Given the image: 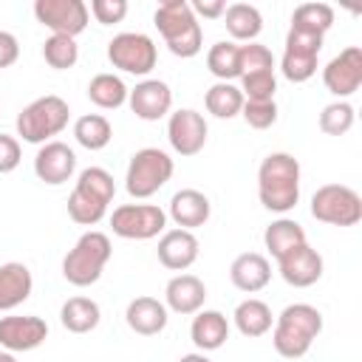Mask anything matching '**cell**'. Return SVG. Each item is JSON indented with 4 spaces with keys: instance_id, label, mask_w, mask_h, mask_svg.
<instances>
[{
    "instance_id": "cell-1",
    "label": "cell",
    "mask_w": 362,
    "mask_h": 362,
    "mask_svg": "<svg viewBox=\"0 0 362 362\" xmlns=\"http://www.w3.org/2000/svg\"><path fill=\"white\" fill-rule=\"evenodd\" d=\"M257 198L269 212L286 215L300 201V161L291 153H269L257 167Z\"/></svg>"
},
{
    "instance_id": "cell-2",
    "label": "cell",
    "mask_w": 362,
    "mask_h": 362,
    "mask_svg": "<svg viewBox=\"0 0 362 362\" xmlns=\"http://www.w3.org/2000/svg\"><path fill=\"white\" fill-rule=\"evenodd\" d=\"M322 334V314L308 303L286 305L272 325V345L286 359H300L311 351L314 339Z\"/></svg>"
},
{
    "instance_id": "cell-3",
    "label": "cell",
    "mask_w": 362,
    "mask_h": 362,
    "mask_svg": "<svg viewBox=\"0 0 362 362\" xmlns=\"http://www.w3.org/2000/svg\"><path fill=\"white\" fill-rule=\"evenodd\" d=\"M153 23H156L164 45L170 48V54H175L181 59H189V57L201 54L204 31H201V23L192 14L187 0H164V3H158L156 14H153Z\"/></svg>"
},
{
    "instance_id": "cell-4",
    "label": "cell",
    "mask_w": 362,
    "mask_h": 362,
    "mask_svg": "<svg viewBox=\"0 0 362 362\" xmlns=\"http://www.w3.org/2000/svg\"><path fill=\"white\" fill-rule=\"evenodd\" d=\"M110 255H113L110 238L99 229H88L62 257V277L76 288H88L102 277Z\"/></svg>"
},
{
    "instance_id": "cell-5",
    "label": "cell",
    "mask_w": 362,
    "mask_h": 362,
    "mask_svg": "<svg viewBox=\"0 0 362 362\" xmlns=\"http://www.w3.org/2000/svg\"><path fill=\"white\" fill-rule=\"evenodd\" d=\"M71 119V107L62 96L57 93H45L34 102H28L20 113H17V136L28 144H45L54 141V136H59L68 127Z\"/></svg>"
},
{
    "instance_id": "cell-6",
    "label": "cell",
    "mask_w": 362,
    "mask_h": 362,
    "mask_svg": "<svg viewBox=\"0 0 362 362\" xmlns=\"http://www.w3.org/2000/svg\"><path fill=\"white\" fill-rule=\"evenodd\" d=\"M175 173V164L170 158V153L158 150V147H141L130 156L127 173H124V189L130 198H150L156 195Z\"/></svg>"
},
{
    "instance_id": "cell-7",
    "label": "cell",
    "mask_w": 362,
    "mask_h": 362,
    "mask_svg": "<svg viewBox=\"0 0 362 362\" xmlns=\"http://www.w3.org/2000/svg\"><path fill=\"white\" fill-rule=\"evenodd\" d=\"M311 215L328 226H356L362 221V198L354 187L322 184L311 195Z\"/></svg>"
},
{
    "instance_id": "cell-8",
    "label": "cell",
    "mask_w": 362,
    "mask_h": 362,
    "mask_svg": "<svg viewBox=\"0 0 362 362\" xmlns=\"http://www.w3.org/2000/svg\"><path fill=\"white\" fill-rule=\"evenodd\" d=\"M107 59L113 68L133 74V76H147L156 62H158V48L153 37L141 31H122L107 42Z\"/></svg>"
},
{
    "instance_id": "cell-9",
    "label": "cell",
    "mask_w": 362,
    "mask_h": 362,
    "mask_svg": "<svg viewBox=\"0 0 362 362\" xmlns=\"http://www.w3.org/2000/svg\"><path fill=\"white\" fill-rule=\"evenodd\" d=\"M110 229L124 240H150L167 229V212L158 204H122L110 215Z\"/></svg>"
},
{
    "instance_id": "cell-10",
    "label": "cell",
    "mask_w": 362,
    "mask_h": 362,
    "mask_svg": "<svg viewBox=\"0 0 362 362\" xmlns=\"http://www.w3.org/2000/svg\"><path fill=\"white\" fill-rule=\"evenodd\" d=\"M322 51V37L303 31V28H288L286 34V48L280 57V74L288 82H308L317 74V57Z\"/></svg>"
},
{
    "instance_id": "cell-11",
    "label": "cell",
    "mask_w": 362,
    "mask_h": 362,
    "mask_svg": "<svg viewBox=\"0 0 362 362\" xmlns=\"http://www.w3.org/2000/svg\"><path fill=\"white\" fill-rule=\"evenodd\" d=\"M34 17L51 34H62V37H74V40L90 23V11H88L85 0H37Z\"/></svg>"
},
{
    "instance_id": "cell-12",
    "label": "cell",
    "mask_w": 362,
    "mask_h": 362,
    "mask_svg": "<svg viewBox=\"0 0 362 362\" xmlns=\"http://www.w3.org/2000/svg\"><path fill=\"white\" fill-rule=\"evenodd\" d=\"M206 133H209V127H206L204 113H198L192 107H181L167 116V141L181 158L198 156L206 144Z\"/></svg>"
},
{
    "instance_id": "cell-13",
    "label": "cell",
    "mask_w": 362,
    "mask_h": 362,
    "mask_svg": "<svg viewBox=\"0 0 362 362\" xmlns=\"http://www.w3.org/2000/svg\"><path fill=\"white\" fill-rule=\"evenodd\" d=\"M322 85L331 96L348 99L362 88V48L348 45L342 48L325 68H322Z\"/></svg>"
},
{
    "instance_id": "cell-14",
    "label": "cell",
    "mask_w": 362,
    "mask_h": 362,
    "mask_svg": "<svg viewBox=\"0 0 362 362\" xmlns=\"http://www.w3.org/2000/svg\"><path fill=\"white\" fill-rule=\"evenodd\" d=\"M48 339V322L37 314L0 317V348L8 354H25Z\"/></svg>"
},
{
    "instance_id": "cell-15",
    "label": "cell",
    "mask_w": 362,
    "mask_h": 362,
    "mask_svg": "<svg viewBox=\"0 0 362 362\" xmlns=\"http://www.w3.org/2000/svg\"><path fill=\"white\" fill-rule=\"evenodd\" d=\"M127 105L141 122H158L173 110V90L164 79H141L127 93Z\"/></svg>"
},
{
    "instance_id": "cell-16",
    "label": "cell",
    "mask_w": 362,
    "mask_h": 362,
    "mask_svg": "<svg viewBox=\"0 0 362 362\" xmlns=\"http://www.w3.org/2000/svg\"><path fill=\"white\" fill-rule=\"evenodd\" d=\"M76 173V153L65 144V141H45L40 144L37 156H34V175L42 184L59 187L65 181H71V175Z\"/></svg>"
},
{
    "instance_id": "cell-17",
    "label": "cell",
    "mask_w": 362,
    "mask_h": 362,
    "mask_svg": "<svg viewBox=\"0 0 362 362\" xmlns=\"http://www.w3.org/2000/svg\"><path fill=\"white\" fill-rule=\"evenodd\" d=\"M198 252H201V243L195 238V232L189 229H164L161 238H158V263L170 272H187L195 260H198Z\"/></svg>"
},
{
    "instance_id": "cell-18",
    "label": "cell",
    "mask_w": 362,
    "mask_h": 362,
    "mask_svg": "<svg viewBox=\"0 0 362 362\" xmlns=\"http://www.w3.org/2000/svg\"><path fill=\"white\" fill-rule=\"evenodd\" d=\"M322 269H325L322 255H320L317 249H311L308 243L291 249L288 255H283V257L277 260L280 277H283L288 286H294V288H308V286H314V283L322 277Z\"/></svg>"
},
{
    "instance_id": "cell-19",
    "label": "cell",
    "mask_w": 362,
    "mask_h": 362,
    "mask_svg": "<svg viewBox=\"0 0 362 362\" xmlns=\"http://www.w3.org/2000/svg\"><path fill=\"white\" fill-rule=\"evenodd\" d=\"M204 303H206V286H204L201 277H195L189 272H181V274L167 280V286H164L167 311H175L181 317H192L204 308Z\"/></svg>"
},
{
    "instance_id": "cell-20",
    "label": "cell",
    "mask_w": 362,
    "mask_h": 362,
    "mask_svg": "<svg viewBox=\"0 0 362 362\" xmlns=\"http://www.w3.org/2000/svg\"><path fill=\"white\" fill-rule=\"evenodd\" d=\"M212 215V204L209 198L201 192V189H178L173 198H170V209H167V218L178 226V229H198L209 221Z\"/></svg>"
},
{
    "instance_id": "cell-21",
    "label": "cell",
    "mask_w": 362,
    "mask_h": 362,
    "mask_svg": "<svg viewBox=\"0 0 362 362\" xmlns=\"http://www.w3.org/2000/svg\"><path fill=\"white\" fill-rule=\"evenodd\" d=\"M124 320H127L130 331H136V334H141V337H156V334H161V331L167 328L170 311H167V305H164L161 300L141 294V297H133V300L127 303Z\"/></svg>"
},
{
    "instance_id": "cell-22",
    "label": "cell",
    "mask_w": 362,
    "mask_h": 362,
    "mask_svg": "<svg viewBox=\"0 0 362 362\" xmlns=\"http://www.w3.org/2000/svg\"><path fill=\"white\" fill-rule=\"evenodd\" d=\"M229 280H232V286L238 291L255 294V291H260V288L269 286V280H272V263L260 252H243V255H238L232 260Z\"/></svg>"
},
{
    "instance_id": "cell-23",
    "label": "cell",
    "mask_w": 362,
    "mask_h": 362,
    "mask_svg": "<svg viewBox=\"0 0 362 362\" xmlns=\"http://www.w3.org/2000/svg\"><path fill=\"white\" fill-rule=\"evenodd\" d=\"M189 339H192V345L201 354L223 348V342L229 339V320H226V314H221L215 308H201L198 314H192Z\"/></svg>"
},
{
    "instance_id": "cell-24",
    "label": "cell",
    "mask_w": 362,
    "mask_h": 362,
    "mask_svg": "<svg viewBox=\"0 0 362 362\" xmlns=\"http://www.w3.org/2000/svg\"><path fill=\"white\" fill-rule=\"evenodd\" d=\"M34 291V277L25 263L8 260L0 266V311L23 305Z\"/></svg>"
},
{
    "instance_id": "cell-25",
    "label": "cell",
    "mask_w": 362,
    "mask_h": 362,
    "mask_svg": "<svg viewBox=\"0 0 362 362\" xmlns=\"http://www.w3.org/2000/svg\"><path fill=\"white\" fill-rule=\"evenodd\" d=\"M223 25L232 37V42H255L263 31V14L252 3H232L223 11Z\"/></svg>"
},
{
    "instance_id": "cell-26",
    "label": "cell",
    "mask_w": 362,
    "mask_h": 362,
    "mask_svg": "<svg viewBox=\"0 0 362 362\" xmlns=\"http://www.w3.org/2000/svg\"><path fill=\"white\" fill-rule=\"evenodd\" d=\"M232 320H235V328H238L243 337H249V339L269 334L272 325H274L272 308H269L263 300H257V297H246L243 303H238Z\"/></svg>"
},
{
    "instance_id": "cell-27",
    "label": "cell",
    "mask_w": 362,
    "mask_h": 362,
    "mask_svg": "<svg viewBox=\"0 0 362 362\" xmlns=\"http://www.w3.org/2000/svg\"><path fill=\"white\" fill-rule=\"evenodd\" d=\"M99 320H102V308L90 297H68L59 308V322L71 334H88L99 325Z\"/></svg>"
},
{
    "instance_id": "cell-28",
    "label": "cell",
    "mask_w": 362,
    "mask_h": 362,
    "mask_svg": "<svg viewBox=\"0 0 362 362\" xmlns=\"http://www.w3.org/2000/svg\"><path fill=\"white\" fill-rule=\"evenodd\" d=\"M263 243H266L269 255H272L274 260H280L283 255H288L291 249H297V246H303V243H308V240H305V229H303L294 218H277V221H272V223L266 226Z\"/></svg>"
},
{
    "instance_id": "cell-29",
    "label": "cell",
    "mask_w": 362,
    "mask_h": 362,
    "mask_svg": "<svg viewBox=\"0 0 362 362\" xmlns=\"http://www.w3.org/2000/svg\"><path fill=\"white\" fill-rule=\"evenodd\" d=\"M206 68L218 82L240 79V45L232 40H221L206 51Z\"/></svg>"
},
{
    "instance_id": "cell-30",
    "label": "cell",
    "mask_w": 362,
    "mask_h": 362,
    "mask_svg": "<svg viewBox=\"0 0 362 362\" xmlns=\"http://www.w3.org/2000/svg\"><path fill=\"white\" fill-rule=\"evenodd\" d=\"M127 93L130 88L124 85L122 76L116 74H96L90 82H88V99L102 107V110H116L127 102Z\"/></svg>"
},
{
    "instance_id": "cell-31",
    "label": "cell",
    "mask_w": 362,
    "mask_h": 362,
    "mask_svg": "<svg viewBox=\"0 0 362 362\" xmlns=\"http://www.w3.org/2000/svg\"><path fill=\"white\" fill-rule=\"evenodd\" d=\"M243 93L235 82H215L206 96H204V105H206V113H212L215 119H235L240 116L243 110Z\"/></svg>"
},
{
    "instance_id": "cell-32",
    "label": "cell",
    "mask_w": 362,
    "mask_h": 362,
    "mask_svg": "<svg viewBox=\"0 0 362 362\" xmlns=\"http://www.w3.org/2000/svg\"><path fill=\"white\" fill-rule=\"evenodd\" d=\"M74 139L85 150H105L113 139V124L102 113H85L74 122Z\"/></svg>"
},
{
    "instance_id": "cell-33",
    "label": "cell",
    "mask_w": 362,
    "mask_h": 362,
    "mask_svg": "<svg viewBox=\"0 0 362 362\" xmlns=\"http://www.w3.org/2000/svg\"><path fill=\"white\" fill-rule=\"evenodd\" d=\"M331 25H334V8L328 3H300L291 14V28H303L320 37H325Z\"/></svg>"
},
{
    "instance_id": "cell-34",
    "label": "cell",
    "mask_w": 362,
    "mask_h": 362,
    "mask_svg": "<svg viewBox=\"0 0 362 362\" xmlns=\"http://www.w3.org/2000/svg\"><path fill=\"white\" fill-rule=\"evenodd\" d=\"M74 189H79V192H85V195H90V198H96V201H102L105 206H107V204L113 201V195H116L113 175H110L105 167H85V170L76 175Z\"/></svg>"
},
{
    "instance_id": "cell-35",
    "label": "cell",
    "mask_w": 362,
    "mask_h": 362,
    "mask_svg": "<svg viewBox=\"0 0 362 362\" xmlns=\"http://www.w3.org/2000/svg\"><path fill=\"white\" fill-rule=\"evenodd\" d=\"M42 59L54 68V71H68L76 65L79 59V45L74 37H62V34H51L42 42Z\"/></svg>"
},
{
    "instance_id": "cell-36",
    "label": "cell",
    "mask_w": 362,
    "mask_h": 362,
    "mask_svg": "<svg viewBox=\"0 0 362 362\" xmlns=\"http://www.w3.org/2000/svg\"><path fill=\"white\" fill-rule=\"evenodd\" d=\"M354 119H356V110L348 99H337L331 105L322 107L320 113V130L325 136H345L351 127H354Z\"/></svg>"
},
{
    "instance_id": "cell-37",
    "label": "cell",
    "mask_w": 362,
    "mask_h": 362,
    "mask_svg": "<svg viewBox=\"0 0 362 362\" xmlns=\"http://www.w3.org/2000/svg\"><path fill=\"white\" fill-rule=\"evenodd\" d=\"M105 215H107V206L102 201H96V198H90V195H85L79 189H71V195H68V218L74 223L96 226Z\"/></svg>"
},
{
    "instance_id": "cell-38",
    "label": "cell",
    "mask_w": 362,
    "mask_h": 362,
    "mask_svg": "<svg viewBox=\"0 0 362 362\" xmlns=\"http://www.w3.org/2000/svg\"><path fill=\"white\" fill-rule=\"evenodd\" d=\"M238 88H240L246 102H272L274 93H277V76H274V71L243 74Z\"/></svg>"
},
{
    "instance_id": "cell-39",
    "label": "cell",
    "mask_w": 362,
    "mask_h": 362,
    "mask_svg": "<svg viewBox=\"0 0 362 362\" xmlns=\"http://www.w3.org/2000/svg\"><path fill=\"white\" fill-rule=\"evenodd\" d=\"M257 71H274V54L263 42H246L240 45V76L257 74Z\"/></svg>"
},
{
    "instance_id": "cell-40",
    "label": "cell",
    "mask_w": 362,
    "mask_h": 362,
    "mask_svg": "<svg viewBox=\"0 0 362 362\" xmlns=\"http://www.w3.org/2000/svg\"><path fill=\"white\" fill-rule=\"evenodd\" d=\"M243 122L255 130H269L274 122H277V102H243V110H240Z\"/></svg>"
},
{
    "instance_id": "cell-41",
    "label": "cell",
    "mask_w": 362,
    "mask_h": 362,
    "mask_svg": "<svg viewBox=\"0 0 362 362\" xmlns=\"http://www.w3.org/2000/svg\"><path fill=\"white\" fill-rule=\"evenodd\" d=\"M88 11L93 14L96 23L113 25V23H122L127 17V0H90Z\"/></svg>"
},
{
    "instance_id": "cell-42",
    "label": "cell",
    "mask_w": 362,
    "mask_h": 362,
    "mask_svg": "<svg viewBox=\"0 0 362 362\" xmlns=\"http://www.w3.org/2000/svg\"><path fill=\"white\" fill-rule=\"evenodd\" d=\"M20 158H23L20 141L14 136H8V133H0V175L14 173L20 167Z\"/></svg>"
},
{
    "instance_id": "cell-43",
    "label": "cell",
    "mask_w": 362,
    "mask_h": 362,
    "mask_svg": "<svg viewBox=\"0 0 362 362\" xmlns=\"http://www.w3.org/2000/svg\"><path fill=\"white\" fill-rule=\"evenodd\" d=\"M20 57V42L11 31H0V71L3 68H11Z\"/></svg>"
},
{
    "instance_id": "cell-44",
    "label": "cell",
    "mask_w": 362,
    "mask_h": 362,
    "mask_svg": "<svg viewBox=\"0 0 362 362\" xmlns=\"http://www.w3.org/2000/svg\"><path fill=\"white\" fill-rule=\"evenodd\" d=\"M189 8H192V14H195V17L218 20V17H223L226 3H223V0H192V3H189Z\"/></svg>"
},
{
    "instance_id": "cell-45",
    "label": "cell",
    "mask_w": 362,
    "mask_h": 362,
    "mask_svg": "<svg viewBox=\"0 0 362 362\" xmlns=\"http://www.w3.org/2000/svg\"><path fill=\"white\" fill-rule=\"evenodd\" d=\"M178 362H212L206 354H201V351H192V354H184Z\"/></svg>"
},
{
    "instance_id": "cell-46",
    "label": "cell",
    "mask_w": 362,
    "mask_h": 362,
    "mask_svg": "<svg viewBox=\"0 0 362 362\" xmlns=\"http://www.w3.org/2000/svg\"><path fill=\"white\" fill-rule=\"evenodd\" d=\"M0 362H17V356L8 354V351H0Z\"/></svg>"
}]
</instances>
